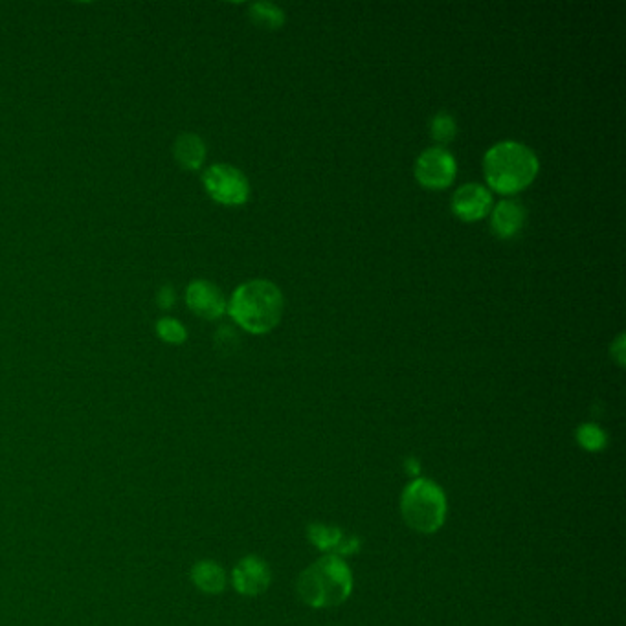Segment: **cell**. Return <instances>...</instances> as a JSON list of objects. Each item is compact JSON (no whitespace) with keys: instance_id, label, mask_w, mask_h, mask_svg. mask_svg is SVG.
<instances>
[{"instance_id":"cell-1","label":"cell","mask_w":626,"mask_h":626,"mask_svg":"<svg viewBox=\"0 0 626 626\" xmlns=\"http://www.w3.org/2000/svg\"><path fill=\"white\" fill-rule=\"evenodd\" d=\"M538 158L518 142H500L483 158V173L489 188L500 195H516L537 179Z\"/></svg>"},{"instance_id":"cell-2","label":"cell","mask_w":626,"mask_h":626,"mask_svg":"<svg viewBox=\"0 0 626 626\" xmlns=\"http://www.w3.org/2000/svg\"><path fill=\"white\" fill-rule=\"evenodd\" d=\"M228 313L248 333L265 335L280 324L283 294L272 281H248L234 292Z\"/></svg>"},{"instance_id":"cell-3","label":"cell","mask_w":626,"mask_h":626,"mask_svg":"<svg viewBox=\"0 0 626 626\" xmlns=\"http://www.w3.org/2000/svg\"><path fill=\"white\" fill-rule=\"evenodd\" d=\"M353 590V575L338 555L313 562L298 579V595L313 608H333L344 603Z\"/></svg>"},{"instance_id":"cell-4","label":"cell","mask_w":626,"mask_h":626,"mask_svg":"<svg viewBox=\"0 0 626 626\" xmlns=\"http://www.w3.org/2000/svg\"><path fill=\"white\" fill-rule=\"evenodd\" d=\"M401 511L406 524L417 533L432 535L445 524L447 496L434 481L419 478L404 489Z\"/></svg>"},{"instance_id":"cell-5","label":"cell","mask_w":626,"mask_h":626,"mask_svg":"<svg viewBox=\"0 0 626 626\" xmlns=\"http://www.w3.org/2000/svg\"><path fill=\"white\" fill-rule=\"evenodd\" d=\"M202 180L213 201L224 206H241L250 197V182L245 173L234 166L215 164L204 173Z\"/></svg>"},{"instance_id":"cell-6","label":"cell","mask_w":626,"mask_h":626,"mask_svg":"<svg viewBox=\"0 0 626 626\" xmlns=\"http://www.w3.org/2000/svg\"><path fill=\"white\" fill-rule=\"evenodd\" d=\"M458 173L454 155L445 147H430L415 160V179L428 190H445Z\"/></svg>"},{"instance_id":"cell-7","label":"cell","mask_w":626,"mask_h":626,"mask_svg":"<svg viewBox=\"0 0 626 626\" xmlns=\"http://www.w3.org/2000/svg\"><path fill=\"white\" fill-rule=\"evenodd\" d=\"M492 210V193L481 184H465L452 197V212L465 223H476Z\"/></svg>"},{"instance_id":"cell-8","label":"cell","mask_w":626,"mask_h":626,"mask_svg":"<svg viewBox=\"0 0 626 626\" xmlns=\"http://www.w3.org/2000/svg\"><path fill=\"white\" fill-rule=\"evenodd\" d=\"M270 568L265 560L258 557H246L235 566L232 573V581H234L235 590L241 595L248 597H256L263 592H267L270 586Z\"/></svg>"},{"instance_id":"cell-9","label":"cell","mask_w":626,"mask_h":626,"mask_svg":"<svg viewBox=\"0 0 626 626\" xmlns=\"http://www.w3.org/2000/svg\"><path fill=\"white\" fill-rule=\"evenodd\" d=\"M186 300H188L191 311L204 320L221 318L226 311L223 292L219 291L210 281H193L188 287V292H186Z\"/></svg>"},{"instance_id":"cell-10","label":"cell","mask_w":626,"mask_h":626,"mask_svg":"<svg viewBox=\"0 0 626 626\" xmlns=\"http://www.w3.org/2000/svg\"><path fill=\"white\" fill-rule=\"evenodd\" d=\"M526 224V210L518 201H502L492 210V232L500 239H513Z\"/></svg>"},{"instance_id":"cell-11","label":"cell","mask_w":626,"mask_h":626,"mask_svg":"<svg viewBox=\"0 0 626 626\" xmlns=\"http://www.w3.org/2000/svg\"><path fill=\"white\" fill-rule=\"evenodd\" d=\"M175 158L184 169H199L206 158V146L199 136L184 133L175 142Z\"/></svg>"},{"instance_id":"cell-12","label":"cell","mask_w":626,"mask_h":626,"mask_svg":"<svg viewBox=\"0 0 626 626\" xmlns=\"http://www.w3.org/2000/svg\"><path fill=\"white\" fill-rule=\"evenodd\" d=\"M191 579L195 586L206 593L223 592L226 586V575L224 570L212 560H202L197 562L191 570Z\"/></svg>"},{"instance_id":"cell-13","label":"cell","mask_w":626,"mask_h":626,"mask_svg":"<svg viewBox=\"0 0 626 626\" xmlns=\"http://www.w3.org/2000/svg\"><path fill=\"white\" fill-rule=\"evenodd\" d=\"M250 17L258 26L269 28V30H278L285 24V13H283V10L278 8L276 4H270V2L252 4Z\"/></svg>"},{"instance_id":"cell-14","label":"cell","mask_w":626,"mask_h":626,"mask_svg":"<svg viewBox=\"0 0 626 626\" xmlns=\"http://www.w3.org/2000/svg\"><path fill=\"white\" fill-rule=\"evenodd\" d=\"M309 540L322 551H338L344 537H342L340 529H336V527L311 524L309 526Z\"/></svg>"},{"instance_id":"cell-15","label":"cell","mask_w":626,"mask_h":626,"mask_svg":"<svg viewBox=\"0 0 626 626\" xmlns=\"http://www.w3.org/2000/svg\"><path fill=\"white\" fill-rule=\"evenodd\" d=\"M430 133H432V138L437 140V142H441V144L452 142L456 138V133H458V125H456L454 116L448 114V112L436 114L434 120L430 123Z\"/></svg>"},{"instance_id":"cell-16","label":"cell","mask_w":626,"mask_h":626,"mask_svg":"<svg viewBox=\"0 0 626 626\" xmlns=\"http://www.w3.org/2000/svg\"><path fill=\"white\" fill-rule=\"evenodd\" d=\"M158 336L169 344H182L186 340V329L177 320L164 318L157 325Z\"/></svg>"},{"instance_id":"cell-17","label":"cell","mask_w":626,"mask_h":626,"mask_svg":"<svg viewBox=\"0 0 626 626\" xmlns=\"http://www.w3.org/2000/svg\"><path fill=\"white\" fill-rule=\"evenodd\" d=\"M579 443L588 450H601L606 443V436L601 428L595 425H584L579 428Z\"/></svg>"},{"instance_id":"cell-18","label":"cell","mask_w":626,"mask_h":626,"mask_svg":"<svg viewBox=\"0 0 626 626\" xmlns=\"http://www.w3.org/2000/svg\"><path fill=\"white\" fill-rule=\"evenodd\" d=\"M610 351H612V358H614L615 362H617V366H625V335L621 333V335L615 338L614 344L610 347Z\"/></svg>"},{"instance_id":"cell-19","label":"cell","mask_w":626,"mask_h":626,"mask_svg":"<svg viewBox=\"0 0 626 626\" xmlns=\"http://www.w3.org/2000/svg\"><path fill=\"white\" fill-rule=\"evenodd\" d=\"M158 305L162 307V309H169L173 302H175V294H173V289L171 287H164V289H160L158 292Z\"/></svg>"}]
</instances>
